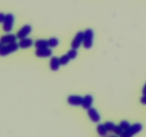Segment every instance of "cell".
<instances>
[{"label": "cell", "instance_id": "obj_10", "mask_svg": "<svg viewBox=\"0 0 146 137\" xmlns=\"http://www.w3.org/2000/svg\"><path fill=\"white\" fill-rule=\"evenodd\" d=\"M17 37L14 34H9L7 35H4L1 37V44H11V43L16 42Z\"/></svg>", "mask_w": 146, "mask_h": 137}, {"label": "cell", "instance_id": "obj_11", "mask_svg": "<svg viewBox=\"0 0 146 137\" xmlns=\"http://www.w3.org/2000/svg\"><path fill=\"white\" fill-rule=\"evenodd\" d=\"M33 44H34L33 40L30 38H27V37L22 39L19 42V47L21 49L29 48V47H31L33 45Z\"/></svg>", "mask_w": 146, "mask_h": 137}, {"label": "cell", "instance_id": "obj_15", "mask_svg": "<svg viewBox=\"0 0 146 137\" xmlns=\"http://www.w3.org/2000/svg\"><path fill=\"white\" fill-rule=\"evenodd\" d=\"M97 131H98V134H99L100 136H106L108 133V130H107L105 124H98V126H97Z\"/></svg>", "mask_w": 146, "mask_h": 137}, {"label": "cell", "instance_id": "obj_23", "mask_svg": "<svg viewBox=\"0 0 146 137\" xmlns=\"http://www.w3.org/2000/svg\"><path fill=\"white\" fill-rule=\"evenodd\" d=\"M141 102L143 104H145V105H146V95H143V96L141 97Z\"/></svg>", "mask_w": 146, "mask_h": 137}, {"label": "cell", "instance_id": "obj_2", "mask_svg": "<svg viewBox=\"0 0 146 137\" xmlns=\"http://www.w3.org/2000/svg\"><path fill=\"white\" fill-rule=\"evenodd\" d=\"M143 126L142 124H140V123H136V124H134L133 125L131 126L127 130L124 131V132L123 133L122 136L123 137H131L135 135L136 134L139 133L140 131L142 130Z\"/></svg>", "mask_w": 146, "mask_h": 137}, {"label": "cell", "instance_id": "obj_21", "mask_svg": "<svg viewBox=\"0 0 146 137\" xmlns=\"http://www.w3.org/2000/svg\"><path fill=\"white\" fill-rule=\"evenodd\" d=\"M113 132L118 136H122L123 133L124 132V130L121 128L120 126H115V128L113 130Z\"/></svg>", "mask_w": 146, "mask_h": 137}, {"label": "cell", "instance_id": "obj_20", "mask_svg": "<svg viewBox=\"0 0 146 137\" xmlns=\"http://www.w3.org/2000/svg\"><path fill=\"white\" fill-rule=\"evenodd\" d=\"M119 126L124 130V131H125V130H127L130 126H131V124H130V123L128 122V121H122L121 123H120Z\"/></svg>", "mask_w": 146, "mask_h": 137}, {"label": "cell", "instance_id": "obj_5", "mask_svg": "<svg viewBox=\"0 0 146 137\" xmlns=\"http://www.w3.org/2000/svg\"><path fill=\"white\" fill-rule=\"evenodd\" d=\"M84 32L83 31H79L76 34V37H74L73 39L72 42H71V47L73 49H78L80 46L84 43Z\"/></svg>", "mask_w": 146, "mask_h": 137}, {"label": "cell", "instance_id": "obj_19", "mask_svg": "<svg viewBox=\"0 0 146 137\" xmlns=\"http://www.w3.org/2000/svg\"><path fill=\"white\" fill-rule=\"evenodd\" d=\"M104 124H105L107 130H108V131H113L114 128H115V125L113 123L111 122V121H107V122H106Z\"/></svg>", "mask_w": 146, "mask_h": 137}, {"label": "cell", "instance_id": "obj_9", "mask_svg": "<svg viewBox=\"0 0 146 137\" xmlns=\"http://www.w3.org/2000/svg\"><path fill=\"white\" fill-rule=\"evenodd\" d=\"M35 54L36 57H51V54H52V51L50 49H48V47L46 48H41V49H37L36 50Z\"/></svg>", "mask_w": 146, "mask_h": 137}, {"label": "cell", "instance_id": "obj_22", "mask_svg": "<svg viewBox=\"0 0 146 137\" xmlns=\"http://www.w3.org/2000/svg\"><path fill=\"white\" fill-rule=\"evenodd\" d=\"M5 19H6V15H4L3 13H1V14H0V21H1V23H4Z\"/></svg>", "mask_w": 146, "mask_h": 137}, {"label": "cell", "instance_id": "obj_13", "mask_svg": "<svg viewBox=\"0 0 146 137\" xmlns=\"http://www.w3.org/2000/svg\"><path fill=\"white\" fill-rule=\"evenodd\" d=\"M93 101H94V99H93L92 96L89 95V94L86 95L84 98V101H83V108H85V109H88L89 108H91L93 104Z\"/></svg>", "mask_w": 146, "mask_h": 137}, {"label": "cell", "instance_id": "obj_16", "mask_svg": "<svg viewBox=\"0 0 146 137\" xmlns=\"http://www.w3.org/2000/svg\"><path fill=\"white\" fill-rule=\"evenodd\" d=\"M48 45L50 47H56L58 44V39L55 38V37H52L50 38L48 40Z\"/></svg>", "mask_w": 146, "mask_h": 137}, {"label": "cell", "instance_id": "obj_7", "mask_svg": "<svg viewBox=\"0 0 146 137\" xmlns=\"http://www.w3.org/2000/svg\"><path fill=\"white\" fill-rule=\"evenodd\" d=\"M31 27L30 25H24V27H21L19 29V31L17 32V38L19 39H22L26 38L27 37V36L31 32Z\"/></svg>", "mask_w": 146, "mask_h": 137}, {"label": "cell", "instance_id": "obj_1", "mask_svg": "<svg viewBox=\"0 0 146 137\" xmlns=\"http://www.w3.org/2000/svg\"><path fill=\"white\" fill-rule=\"evenodd\" d=\"M19 47V43L17 44L16 42H13L8 44H4V45L1 44V45H0V54L2 57L9 55L11 53L17 51Z\"/></svg>", "mask_w": 146, "mask_h": 137}, {"label": "cell", "instance_id": "obj_18", "mask_svg": "<svg viewBox=\"0 0 146 137\" xmlns=\"http://www.w3.org/2000/svg\"><path fill=\"white\" fill-rule=\"evenodd\" d=\"M70 59H71L69 58V57H68L67 54H66V55H63L62 57L59 59L61 65H66V64H67L68 63V61H70Z\"/></svg>", "mask_w": 146, "mask_h": 137}, {"label": "cell", "instance_id": "obj_4", "mask_svg": "<svg viewBox=\"0 0 146 137\" xmlns=\"http://www.w3.org/2000/svg\"><path fill=\"white\" fill-rule=\"evenodd\" d=\"M14 17L11 14H7L6 15V19L3 23V29L6 32H9L12 30L13 25H14Z\"/></svg>", "mask_w": 146, "mask_h": 137}, {"label": "cell", "instance_id": "obj_8", "mask_svg": "<svg viewBox=\"0 0 146 137\" xmlns=\"http://www.w3.org/2000/svg\"><path fill=\"white\" fill-rule=\"evenodd\" d=\"M88 115L89 116L90 119L94 123L99 122L100 120H101V116H100L98 112L95 108H92V107L88 109Z\"/></svg>", "mask_w": 146, "mask_h": 137}, {"label": "cell", "instance_id": "obj_6", "mask_svg": "<svg viewBox=\"0 0 146 137\" xmlns=\"http://www.w3.org/2000/svg\"><path fill=\"white\" fill-rule=\"evenodd\" d=\"M84 98L78 95H71L67 98V101L71 106H82Z\"/></svg>", "mask_w": 146, "mask_h": 137}, {"label": "cell", "instance_id": "obj_14", "mask_svg": "<svg viewBox=\"0 0 146 137\" xmlns=\"http://www.w3.org/2000/svg\"><path fill=\"white\" fill-rule=\"evenodd\" d=\"M34 46L36 49H41V48H46L49 47L48 45V41L47 40L44 39H38L35 41Z\"/></svg>", "mask_w": 146, "mask_h": 137}, {"label": "cell", "instance_id": "obj_3", "mask_svg": "<svg viewBox=\"0 0 146 137\" xmlns=\"http://www.w3.org/2000/svg\"><path fill=\"white\" fill-rule=\"evenodd\" d=\"M94 31L91 29H88L84 31V48L89 49L91 48L94 41Z\"/></svg>", "mask_w": 146, "mask_h": 137}, {"label": "cell", "instance_id": "obj_12", "mask_svg": "<svg viewBox=\"0 0 146 137\" xmlns=\"http://www.w3.org/2000/svg\"><path fill=\"white\" fill-rule=\"evenodd\" d=\"M60 65H61V63H60L59 59L57 58L56 57H53L51 59L49 66L52 71H57L59 68Z\"/></svg>", "mask_w": 146, "mask_h": 137}, {"label": "cell", "instance_id": "obj_24", "mask_svg": "<svg viewBox=\"0 0 146 137\" xmlns=\"http://www.w3.org/2000/svg\"><path fill=\"white\" fill-rule=\"evenodd\" d=\"M143 95H146V83L145 84V85H144L143 88Z\"/></svg>", "mask_w": 146, "mask_h": 137}, {"label": "cell", "instance_id": "obj_17", "mask_svg": "<svg viewBox=\"0 0 146 137\" xmlns=\"http://www.w3.org/2000/svg\"><path fill=\"white\" fill-rule=\"evenodd\" d=\"M77 54H78V52H77V50L76 49H72L69 50V51L67 52V55L69 57V58L71 59H74L76 57H77Z\"/></svg>", "mask_w": 146, "mask_h": 137}]
</instances>
